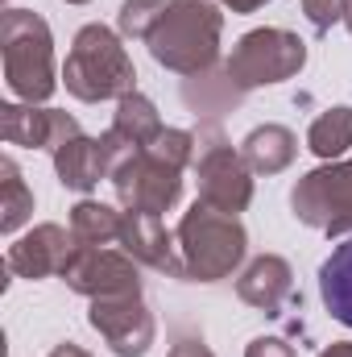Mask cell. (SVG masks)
Listing matches in <instances>:
<instances>
[{
    "label": "cell",
    "instance_id": "obj_16",
    "mask_svg": "<svg viewBox=\"0 0 352 357\" xmlns=\"http://www.w3.org/2000/svg\"><path fill=\"white\" fill-rule=\"evenodd\" d=\"M54 175L63 187L71 191H91L99 187V178H108V162H104V150H99V137H71L67 146L54 150Z\"/></svg>",
    "mask_w": 352,
    "mask_h": 357
},
{
    "label": "cell",
    "instance_id": "obj_9",
    "mask_svg": "<svg viewBox=\"0 0 352 357\" xmlns=\"http://www.w3.org/2000/svg\"><path fill=\"white\" fill-rule=\"evenodd\" d=\"M58 278H63L75 295H88V299L141 295L137 262H133L125 250H108V245H79Z\"/></svg>",
    "mask_w": 352,
    "mask_h": 357
},
{
    "label": "cell",
    "instance_id": "obj_3",
    "mask_svg": "<svg viewBox=\"0 0 352 357\" xmlns=\"http://www.w3.org/2000/svg\"><path fill=\"white\" fill-rule=\"evenodd\" d=\"M178 254H182V278L191 282H220L245 262L249 233L237 216L216 212L207 204H191L175 229Z\"/></svg>",
    "mask_w": 352,
    "mask_h": 357
},
{
    "label": "cell",
    "instance_id": "obj_8",
    "mask_svg": "<svg viewBox=\"0 0 352 357\" xmlns=\"http://www.w3.org/2000/svg\"><path fill=\"white\" fill-rule=\"evenodd\" d=\"M108 183H112V191H116L125 212H154V216H162L182 199V171L170 167L166 158H158L154 150H141L129 162H120Z\"/></svg>",
    "mask_w": 352,
    "mask_h": 357
},
{
    "label": "cell",
    "instance_id": "obj_26",
    "mask_svg": "<svg viewBox=\"0 0 352 357\" xmlns=\"http://www.w3.org/2000/svg\"><path fill=\"white\" fill-rule=\"evenodd\" d=\"M216 4H224V8H232V13H257L269 0H216Z\"/></svg>",
    "mask_w": 352,
    "mask_h": 357
},
{
    "label": "cell",
    "instance_id": "obj_15",
    "mask_svg": "<svg viewBox=\"0 0 352 357\" xmlns=\"http://www.w3.org/2000/svg\"><path fill=\"white\" fill-rule=\"evenodd\" d=\"M162 129H166V125H162V116H158V108H154L150 96L129 91L125 100H116V116H112V129H108V133H112L129 154L150 150Z\"/></svg>",
    "mask_w": 352,
    "mask_h": 357
},
{
    "label": "cell",
    "instance_id": "obj_20",
    "mask_svg": "<svg viewBox=\"0 0 352 357\" xmlns=\"http://www.w3.org/2000/svg\"><path fill=\"white\" fill-rule=\"evenodd\" d=\"M307 146H311V154L323 158V162L344 158L349 146H352V108L349 104H336V108H328L323 116H315L311 129H307Z\"/></svg>",
    "mask_w": 352,
    "mask_h": 357
},
{
    "label": "cell",
    "instance_id": "obj_2",
    "mask_svg": "<svg viewBox=\"0 0 352 357\" xmlns=\"http://www.w3.org/2000/svg\"><path fill=\"white\" fill-rule=\"evenodd\" d=\"M0 54H4V84L17 100L42 104L58 88L54 71V38L42 13L33 8H4L0 17Z\"/></svg>",
    "mask_w": 352,
    "mask_h": 357
},
{
    "label": "cell",
    "instance_id": "obj_4",
    "mask_svg": "<svg viewBox=\"0 0 352 357\" xmlns=\"http://www.w3.org/2000/svg\"><path fill=\"white\" fill-rule=\"evenodd\" d=\"M63 84L75 100L99 104V100H125L129 91H137V71L129 50L120 46V38L108 25H83L71 42L67 67H63Z\"/></svg>",
    "mask_w": 352,
    "mask_h": 357
},
{
    "label": "cell",
    "instance_id": "obj_6",
    "mask_svg": "<svg viewBox=\"0 0 352 357\" xmlns=\"http://www.w3.org/2000/svg\"><path fill=\"white\" fill-rule=\"evenodd\" d=\"M290 208L307 229H319L328 237L352 233V158L307 171L290 191Z\"/></svg>",
    "mask_w": 352,
    "mask_h": 357
},
{
    "label": "cell",
    "instance_id": "obj_5",
    "mask_svg": "<svg viewBox=\"0 0 352 357\" xmlns=\"http://www.w3.org/2000/svg\"><path fill=\"white\" fill-rule=\"evenodd\" d=\"M307 67V42L290 29L265 25V29H249L224 67V84L232 91H253V88H269L282 79H294Z\"/></svg>",
    "mask_w": 352,
    "mask_h": 357
},
{
    "label": "cell",
    "instance_id": "obj_12",
    "mask_svg": "<svg viewBox=\"0 0 352 357\" xmlns=\"http://www.w3.org/2000/svg\"><path fill=\"white\" fill-rule=\"evenodd\" d=\"M79 250L75 233L63 229V225H38L29 229L25 237H17L4 254V266L13 270L17 278H50V274H63L71 254Z\"/></svg>",
    "mask_w": 352,
    "mask_h": 357
},
{
    "label": "cell",
    "instance_id": "obj_19",
    "mask_svg": "<svg viewBox=\"0 0 352 357\" xmlns=\"http://www.w3.org/2000/svg\"><path fill=\"white\" fill-rule=\"evenodd\" d=\"M120 225H125V212H116L112 204L79 199L71 208V233H75L79 245H112V241H120Z\"/></svg>",
    "mask_w": 352,
    "mask_h": 357
},
{
    "label": "cell",
    "instance_id": "obj_1",
    "mask_svg": "<svg viewBox=\"0 0 352 357\" xmlns=\"http://www.w3.org/2000/svg\"><path fill=\"white\" fill-rule=\"evenodd\" d=\"M220 29H224V13L216 0H170L166 17L158 21L145 46L158 67L199 79L220 59Z\"/></svg>",
    "mask_w": 352,
    "mask_h": 357
},
{
    "label": "cell",
    "instance_id": "obj_27",
    "mask_svg": "<svg viewBox=\"0 0 352 357\" xmlns=\"http://www.w3.org/2000/svg\"><path fill=\"white\" fill-rule=\"evenodd\" d=\"M50 357H91L83 345H75V341H63V345H54L50 349Z\"/></svg>",
    "mask_w": 352,
    "mask_h": 357
},
{
    "label": "cell",
    "instance_id": "obj_29",
    "mask_svg": "<svg viewBox=\"0 0 352 357\" xmlns=\"http://www.w3.org/2000/svg\"><path fill=\"white\" fill-rule=\"evenodd\" d=\"M344 25H349V33H352V0H349V13H344Z\"/></svg>",
    "mask_w": 352,
    "mask_h": 357
},
{
    "label": "cell",
    "instance_id": "obj_13",
    "mask_svg": "<svg viewBox=\"0 0 352 357\" xmlns=\"http://www.w3.org/2000/svg\"><path fill=\"white\" fill-rule=\"evenodd\" d=\"M120 250H125L137 266H150V270L170 274V278H182L178 237L162 225V216H154V212H125V225H120Z\"/></svg>",
    "mask_w": 352,
    "mask_h": 357
},
{
    "label": "cell",
    "instance_id": "obj_22",
    "mask_svg": "<svg viewBox=\"0 0 352 357\" xmlns=\"http://www.w3.org/2000/svg\"><path fill=\"white\" fill-rule=\"evenodd\" d=\"M170 0H125L120 13H116V29L125 38H137V42H150V33L158 29V21L166 17Z\"/></svg>",
    "mask_w": 352,
    "mask_h": 357
},
{
    "label": "cell",
    "instance_id": "obj_25",
    "mask_svg": "<svg viewBox=\"0 0 352 357\" xmlns=\"http://www.w3.org/2000/svg\"><path fill=\"white\" fill-rule=\"evenodd\" d=\"M166 357H216V354H211V349H207L203 341H195V337H186V341H178V345H175V349H170Z\"/></svg>",
    "mask_w": 352,
    "mask_h": 357
},
{
    "label": "cell",
    "instance_id": "obj_24",
    "mask_svg": "<svg viewBox=\"0 0 352 357\" xmlns=\"http://www.w3.org/2000/svg\"><path fill=\"white\" fill-rule=\"evenodd\" d=\"M245 357H298L282 337H257V341H249V349Z\"/></svg>",
    "mask_w": 352,
    "mask_h": 357
},
{
    "label": "cell",
    "instance_id": "obj_28",
    "mask_svg": "<svg viewBox=\"0 0 352 357\" xmlns=\"http://www.w3.org/2000/svg\"><path fill=\"white\" fill-rule=\"evenodd\" d=\"M319 357H352V341H336V345H328Z\"/></svg>",
    "mask_w": 352,
    "mask_h": 357
},
{
    "label": "cell",
    "instance_id": "obj_18",
    "mask_svg": "<svg viewBox=\"0 0 352 357\" xmlns=\"http://www.w3.org/2000/svg\"><path fill=\"white\" fill-rule=\"evenodd\" d=\"M319 295H323L328 316L352 328V237L340 241L319 266Z\"/></svg>",
    "mask_w": 352,
    "mask_h": 357
},
{
    "label": "cell",
    "instance_id": "obj_30",
    "mask_svg": "<svg viewBox=\"0 0 352 357\" xmlns=\"http://www.w3.org/2000/svg\"><path fill=\"white\" fill-rule=\"evenodd\" d=\"M67 4H88V0H67Z\"/></svg>",
    "mask_w": 352,
    "mask_h": 357
},
{
    "label": "cell",
    "instance_id": "obj_23",
    "mask_svg": "<svg viewBox=\"0 0 352 357\" xmlns=\"http://www.w3.org/2000/svg\"><path fill=\"white\" fill-rule=\"evenodd\" d=\"M303 13H307V21L315 25V33H328L332 25L344 21L349 0H303Z\"/></svg>",
    "mask_w": 352,
    "mask_h": 357
},
{
    "label": "cell",
    "instance_id": "obj_14",
    "mask_svg": "<svg viewBox=\"0 0 352 357\" xmlns=\"http://www.w3.org/2000/svg\"><path fill=\"white\" fill-rule=\"evenodd\" d=\"M237 295H241V303L257 307L265 316H278L282 303L294 295V270H290L286 258H278V254H262V258H253L249 266L241 270Z\"/></svg>",
    "mask_w": 352,
    "mask_h": 357
},
{
    "label": "cell",
    "instance_id": "obj_17",
    "mask_svg": "<svg viewBox=\"0 0 352 357\" xmlns=\"http://www.w3.org/2000/svg\"><path fill=\"white\" fill-rule=\"evenodd\" d=\"M241 154L249 162L253 175H278L294 162L298 154V137L286 129V125H257L245 142H241Z\"/></svg>",
    "mask_w": 352,
    "mask_h": 357
},
{
    "label": "cell",
    "instance_id": "obj_7",
    "mask_svg": "<svg viewBox=\"0 0 352 357\" xmlns=\"http://www.w3.org/2000/svg\"><path fill=\"white\" fill-rule=\"evenodd\" d=\"M195 178H199V204L241 216L253 204V171L241 150H232L220 133H199V154H195Z\"/></svg>",
    "mask_w": 352,
    "mask_h": 357
},
{
    "label": "cell",
    "instance_id": "obj_21",
    "mask_svg": "<svg viewBox=\"0 0 352 357\" xmlns=\"http://www.w3.org/2000/svg\"><path fill=\"white\" fill-rule=\"evenodd\" d=\"M33 216V191L13 158H0V233H17Z\"/></svg>",
    "mask_w": 352,
    "mask_h": 357
},
{
    "label": "cell",
    "instance_id": "obj_11",
    "mask_svg": "<svg viewBox=\"0 0 352 357\" xmlns=\"http://www.w3.org/2000/svg\"><path fill=\"white\" fill-rule=\"evenodd\" d=\"M79 121L58 108H38V104H0V137L8 146L25 150H58L71 137H79Z\"/></svg>",
    "mask_w": 352,
    "mask_h": 357
},
{
    "label": "cell",
    "instance_id": "obj_10",
    "mask_svg": "<svg viewBox=\"0 0 352 357\" xmlns=\"http://www.w3.org/2000/svg\"><path fill=\"white\" fill-rule=\"evenodd\" d=\"M91 328L112 345L116 357H145L154 337H158V324H154V312L145 307L141 295H112V299H91L88 312Z\"/></svg>",
    "mask_w": 352,
    "mask_h": 357
}]
</instances>
